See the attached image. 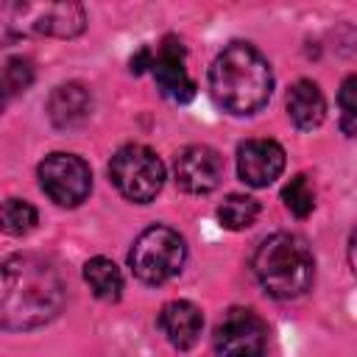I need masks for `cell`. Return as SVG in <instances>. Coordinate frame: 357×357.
Listing matches in <instances>:
<instances>
[{
    "mask_svg": "<svg viewBox=\"0 0 357 357\" xmlns=\"http://www.w3.org/2000/svg\"><path fill=\"white\" fill-rule=\"evenodd\" d=\"M273 89L268 59L248 42H231L209 67V92L229 114L259 112Z\"/></svg>",
    "mask_w": 357,
    "mask_h": 357,
    "instance_id": "cell-2",
    "label": "cell"
},
{
    "mask_svg": "<svg viewBox=\"0 0 357 357\" xmlns=\"http://www.w3.org/2000/svg\"><path fill=\"white\" fill-rule=\"evenodd\" d=\"M284 170V148L273 139H245L237 148V173L248 187H268Z\"/></svg>",
    "mask_w": 357,
    "mask_h": 357,
    "instance_id": "cell-11",
    "label": "cell"
},
{
    "mask_svg": "<svg viewBox=\"0 0 357 357\" xmlns=\"http://www.w3.org/2000/svg\"><path fill=\"white\" fill-rule=\"evenodd\" d=\"M287 114L296 123V128H301V131L318 128L326 117V100H324V92L318 89V84L296 81L287 92Z\"/></svg>",
    "mask_w": 357,
    "mask_h": 357,
    "instance_id": "cell-14",
    "label": "cell"
},
{
    "mask_svg": "<svg viewBox=\"0 0 357 357\" xmlns=\"http://www.w3.org/2000/svg\"><path fill=\"white\" fill-rule=\"evenodd\" d=\"M8 25L20 33L59 36L70 39L86 28V11L81 3L59 0V3H8L6 6Z\"/></svg>",
    "mask_w": 357,
    "mask_h": 357,
    "instance_id": "cell-6",
    "label": "cell"
},
{
    "mask_svg": "<svg viewBox=\"0 0 357 357\" xmlns=\"http://www.w3.org/2000/svg\"><path fill=\"white\" fill-rule=\"evenodd\" d=\"M282 201H284V206L296 215V218H307L310 212H312V206H315V192H312V187H310V178L307 176H293L284 187H282Z\"/></svg>",
    "mask_w": 357,
    "mask_h": 357,
    "instance_id": "cell-17",
    "label": "cell"
},
{
    "mask_svg": "<svg viewBox=\"0 0 357 357\" xmlns=\"http://www.w3.org/2000/svg\"><path fill=\"white\" fill-rule=\"evenodd\" d=\"M84 279L89 290L103 301H117L123 293V273L120 268L106 257H92L84 265Z\"/></svg>",
    "mask_w": 357,
    "mask_h": 357,
    "instance_id": "cell-15",
    "label": "cell"
},
{
    "mask_svg": "<svg viewBox=\"0 0 357 357\" xmlns=\"http://www.w3.org/2000/svg\"><path fill=\"white\" fill-rule=\"evenodd\" d=\"M109 176L120 195L134 204H148L165 184V165L145 145H123L109 162Z\"/></svg>",
    "mask_w": 357,
    "mask_h": 357,
    "instance_id": "cell-5",
    "label": "cell"
},
{
    "mask_svg": "<svg viewBox=\"0 0 357 357\" xmlns=\"http://www.w3.org/2000/svg\"><path fill=\"white\" fill-rule=\"evenodd\" d=\"M187 259L184 237L170 226H148L128 251L134 276L145 284H162L173 279Z\"/></svg>",
    "mask_w": 357,
    "mask_h": 357,
    "instance_id": "cell-4",
    "label": "cell"
},
{
    "mask_svg": "<svg viewBox=\"0 0 357 357\" xmlns=\"http://www.w3.org/2000/svg\"><path fill=\"white\" fill-rule=\"evenodd\" d=\"M201 326H204V315L201 310L192 304V301H167L159 312V329L162 335L167 337L170 346L176 349H190L195 346L198 335H201Z\"/></svg>",
    "mask_w": 357,
    "mask_h": 357,
    "instance_id": "cell-12",
    "label": "cell"
},
{
    "mask_svg": "<svg viewBox=\"0 0 357 357\" xmlns=\"http://www.w3.org/2000/svg\"><path fill=\"white\" fill-rule=\"evenodd\" d=\"M337 103H340V128L349 137H357V75H349L340 84Z\"/></svg>",
    "mask_w": 357,
    "mask_h": 357,
    "instance_id": "cell-20",
    "label": "cell"
},
{
    "mask_svg": "<svg viewBox=\"0 0 357 357\" xmlns=\"http://www.w3.org/2000/svg\"><path fill=\"white\" fill-rule=\"evenodd\" d=\"M218 357H262L268 349V326L248 307H231L212 335Z\"/></svg>",
    "mask_w": 357,
    "mask_h": 357,
    "instance_id": "cell-7",
    "label": "cell"
},
{
    "mask_svg": "<svg viewBox=\"0 0 357 357\" xmlns=\"http://www.w3.org/2000/svg\"><path fill=\"white\" fill-rule=\"evenodd\" d=\"M349 265H351V271H354V276H357V226H354L351 240H349Z\"/></svg>",
    "mask_w": 357,
    "mask_h": 357,
    "instance_id": "cell-22",
    "label": "cell"
},
{
    "mask_svg": "<svg viewBox=\"0 0 357 357\" xmlns=\"http://www.w3.org/2000/svg\"><path fill=\"white\" fill-rule=\"evenodd\" d=\"M128 64H131V73H134V75H139V73L151 70V67H153V47H148V45H145V47H139V50L131 56V61H128Z\"/></svg>",
    "mask_w": 357,
    "mask_h": 357,
    "instance_id": "cell-21",
    "label": "cell"
},
{
    "mask_svg": "<svg viewBox=\"0 0 357 357\" xmlns=\"http://www.w3.org/2000/svg\"><path fill=\"white\" fill-rule=\"evenodd\" d=\"M31 81H33V64L28 59H22V56L6 59V67H3V95H6V100L25 92L31 86Z\"/></svg>",
    "mask_w": 357,
    "mask_h": 357,
    "instance_id": "cell-19",
    "label": "cell"
},
{
    "mask_svg": "<svg viewBox=\"0 0 357 357\" xmlns=\"http://www.w3.org/2000/svg\"><path fill=\"white\" fill-rule=\"evenodd\" d=\"M257 215H259V204H257L251 195H237V192H234V195L223 198V204L218 206V220H220V226H226V229H231V231H243V229L254 226Z\"/></svg>",
    "mask_w": 357,
    "mask_h": 357,
    "instance_id": "cell-16",
    "label": "cell"
},
{
    "mask_svg": "<svg viewBox=\"0 0 357 357\" xmlns=\"http://www.w3.org/2000/svg\"><path fill=\"white\" fill-rule=\"evenodd\" d=\"M92 114V95L84 84H61L47 98V117L56 128H75Z\"/></svg>",
    "mask_w": 357,
    "mask_h": 357,
    "instance_id": "cell-13",
    "label": "cell"
},
{
    "mask_svg": "<svg viewBox=\"0 0 357 357\" xmlns=\"http://www.w3.org/2000/svg\"><path fill=\"white\" fill-rule=\"evenodd\" d=\"M187 50L176 36H165L162 45L153 50V81L159 86V92L173 100V103H187L195 98V81L187 75L184 67Z\"/></svg>",
    "mask_w": 357,
    "mask_h": 357,
    "instance_id": "cell-9",
    "label": "cell"
},
{
    "mask_svg": "<svg viewBox=\"0 0 357 357\" xmlns=\"http://www.w3.org/2000/svg\"><path fill=\"white\" fill-rule=\"evenodd\" d=\"M39 184L59 206H78L92 190V173L75 153H50L39 165Z\"/></svg>",
    "mask_w": 357,
    "mask_h": 357,
    "instance_id": "cell-8",
    "label": "cell"
},
{
    "mask_svg": "<svg viewBox=\"0 0 357 357\" xmlns=\"http://www.w3.org/2000/svg\"><path fill=\"white\" fill-rule=\"evenodd\" d=\"M251 271L268 296L296 298L312 287L315 257L298 234L279 231L257 245L251 257Z\"/></svg>",
    "mask_w": 357,
    "mask_h": 357,
    "instance_id": "cell-3",
    "label": "cell"
},
{
    "mask_svg": "<svg viewBox=\"0 0 357 357\" xmlns=\"http://www.w3.org/2000/svg\"><path fill=\"white\" fill-rule=\"evenodd\" d=\"M33 226H36V209H33L28 201L8 198V201L3 204V229H6V234L22 237V234H28Z\"/></svg>",
    "mask_w": 357,
    "mask_h": 357,
    "instance_id": "cell-18",
    "label": "cell"
},
{
    "mask_svg": "<svg viewBox=\"0 0 357 357\" xmlns=\"http://www.w3.org/2000/svg\"><path fill=\"white\" fill-rule=\"evenodd\" d=\"M173 173H176V184L184 192L204 195V192H212L220 184L223 159L209 145H187V148H181L176 153Z\"/></svg>",
    "mask_w": 357,
    "mask_h": 357,
    "instance_id": "cell-10",
    "label": "cell"
},
{
    "mask_svg": "<svg viewBox=\"0 0 357 357\" xmlns=\"http://www.w3.org/2000/svg\"><path fill=\"white\" fill-rule=\"evenodd\" d=\"M64 307L59 268L36 254H11L3 262L0 321L3 329H33L53 321Z\"/></svg>",
    "mask_w": 357,
    "mask_h": 357,
    "instance_id": "cell-1",
    "label": "cell"
}]
</instances>
